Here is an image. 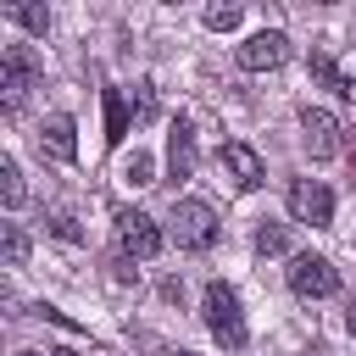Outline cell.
Wrapping results in <instances>:
<instances>
[{
    "instance_id": "cell-7",
    "label": "cell",
    "mask_w": 356,
    "mask_h": 356,
    "mask_svg": "<svg viewBox=\"0 0 356 356\" xmlns=\"http://www.w3.org/2000/svg\"><path fill=\"white\" fill-rule=\"evenodd\" d=\"M117 245H122V256L150 261V256L161 250V228H156V217H145V211H117Z\"/></svg>"
},
{
    "instance_id": "cell-5",
    "label": "cell",
    "mask_w": 356,
    "mask_h": 356,
    "mask_svg": "<svg viewBox=\"0 0 356 356\" xmlns=\"http://www.w3.org/2000/svg\"><path fill=\"white\" fill-rule=\"evenodd\" d=\"M234 61H239L245 72H273V67H284V61H289V33H278V28L250 33V39L234 50Z\"/></svg>"
},
{
    "instance_id": "cell-19",
    "label": "cell",
    "mask_w": 356,
    "mask_h": 356,
    "mask_svg": "<svg viewBox=\"0 0 356 356\" xmlns=\"http://www.w3.org/2000/svg\"><path fill=\"white\" fill-rule=\"evenodd\" d=\"M206 28H217V33L239 28V6H206Z\"/></svg>"
},
{
    "instance_id": "cell-18",
    "label": "cell",
    "mask_w": 356,
    "mask_h": 356,
    "mask_svg": "<svg viewBox=\"0 0 356 356\" xmlns=\"http://www.w3.org/2000/svg\"><path fill=\"white\" fill-rule=\"evenodd\" d=\"M150 172H156V161H150V150H134V156L122 161V178H128V184H156Z\"/></svg>"
},
{
    "instance_id": "cell-12",
    "label": "cell",
    "mask_w": 356,
    "mask_h": 356,
    "mask_svg": "<svg viewBox=\"0 0 356 356\" xmlns=\"http://www.w3.org/2000/svg\"><path fill=\"white\" fill-rule=\"evenodd\" d=\"M0 200H6V211H17V206L28 200V184H22V167H17L11 156H0Z\"/></svg>"
},
{
    "instance_id": "cell-23",
    "label": "cell",
    "mask_w": 356,
    "mask_h": 356,
    "mask_svg": "<svg viewBox=\"0 0 356 356\" xmlns=\"http://www.w3.org/2000/svg\"><path fill=\"white\" fill-rule=\"evenodd\" d=\"M172 356H200V350H172Z\"/></svg>"
},
{
    "instance_id": "cell-20",
    "label": "cell",
    "mask_w": 356,
    "mask_h": 356,
    "mask_svg": "<svg viewBox=\"0 0 356 356\" xmlns=\"http://www.w3.org/2000/svg\"><path fill=\"white\" fill-rule=\"evenodd\" d=\"M50 234H56V239H67V245H78V239H83V228H78L67 211H56V217H50Z\"/></svg>"
},
{
    "instance_id": "cell-21",
    "label": "cell",
    "mask_w": 356,
    "mask_h": 356,
    "mask_svg": "<svg viewBox=\"0 0 356 356\" xmlns=\"http://www.w3.org/2000/svg\"><path fill=\"white\" fill-rule=\"evenodd\" d=\"M345 328H350V334H356V300H350V306H345Z\"/></svg>"
},
{
    "instance_id": "cell-4",
    "label": "cell",
    "mask_w": 356,
    "mask_h": 356,
    "mask_svg": "<svg viewBox=\"0 0 356 356\" xmlns=\"http://www.w3.org/2000/svg\"><path fill=\"white\" fill-rule=\"evenodd\" d=\"M289 289H295L300 300H328V295L339 289V273H334V261H328V256L300 250V256L289 261Z\"/></svg>"
},
{
    "instance_id": "cell-13",
    "label": "cell",
    "mask_w": 356,
    "mask_h": 356,
    "mask_svg": "<svg viewBox=\"0 0 356 356\" xmlns=\"http://www.w3.org/2000/svg\"><path fill=\"white\" fill-rule=\"evenodd\" d=\"M6 17H11L17 28H28V33H39V39L50 33V11H44V6H6Z\"/></svg>"
},
{
    "instance_id": "cell-2",
    "label": "cell",
    "mask_w": 356,
    "mask_h": 356,
    "mask_svg": "<svg viewBox=\"0 0 356 356\" xmlns=\"http://www.w3.org/2000/svg\"><path fill=\"white\" fill-rule=\"evenodd\" d=\"M33 78H39L33 50H28V44H6V50H0V100H6V111H17V106L28 100Z\"/></svg>"
},
{
    "instance_id": "cell-14",
    "label": "cell",
    "mask_w": 356,
    "mask_h": 356,
    "mask_svg": "<svg viewBox=\"0 0 356 356\" xmlns=\"http://www.w3.org/2000/svg\"><path fill=\"white\" fill-rule=\"evenodd\" d=\"M122 134H128V106H122L117 89H106V139L122 145Z\"/></svg>"
},
{
    "instance_id": "cell-8",
    "label": "cell",
    "mask_w": 356,
    "mask_h": 356,
    "mask_svg": "<svg viewBox=\"0 0 356 356\" xmlns=\"http://www.w3.org/2000/svg\"><path fill=\"white\" fill-rule=\"evenodd\" d=\"M300 145H306L317 161L339 156V117L323 111V106H306V111H300Z\"/></svg>"
},
{
    "instance_id": "cell-15",
    "label": "cell",
    "mask_w": 356,
    "mask_h": 356,
    "mask_svg": "<svg viewBox=\"0 0 356 356\" xmlns=\"http://www.w3.org/2000/svg\"><path fill=\"white\" fill-rule=\"evenodd\" d=\"M256 250H261V256H284V250H289V228H284V222H261V228H256Z\"/></svg>"
},
{
    "instance_id": "cell-9",
    "label": "cell",
    "mask_w": 356,
    "mask_h": 356,
    "mask_svg": "<svg viewBox=\"0 0 356 356\" xmlns=\"http://www.w3.org/2000/svg\"><path fill=\"white\" fill-rule=\"evenodd\" d=\"M222 167H228V178H234L239 189H261V184H267V167H261V156H256L245 139H228V145H222Z\"/></svg>"
},
{
    "instance_id": "cell-11",
    "label": "cell",
    "mask_w": 356,
    "mask_h": 356,
    "mask_svg": "<svg viewBox=\"0 0 356 356\" xmlns=\"http://www.w3.org/2000/svg\"><path fill=\"white\" fill-rule=\"evenodd\" d=\"M195 161H200V150H195V128H189V122H172V134H167V172H172V178H189Z\"/></svg>"
},
{
    "instance_id": "cell-3",
    "label": "cell",
    "mask_w": 356,
    "mask_h": 356,
    "mask_svg": "<svg viewBox=\"0 0 356 356\" xmlns=\"http://www.w3.org/2000/svg\"><path fill=\"white\" fill-rule=\"evenodd\" d=\"M172 239L184 250H211L217 245V211L206 200H178L172 206Z\"/></svg>"
},
{
    "instance_id": "cell-10",
    "label": "cell",
    "mask_w": 356,
    "mask_h": 356,
    "mask_svg": "<svg viewBox=\"0 0 356 356\" xmlns=\"http://www.w3.org/2000/svg\"><path fill=\"white\" fill-rule=\"evenodd\" d=\"M39 150H44V156H56V161H72V156H78L72 117H61V111H56V117H44V122H39Z\"/></svg>"
},
{
    "instance_id": "cell-6",
    "label": "cell",
    "mask_w": 356,
    "mask_h": 356,
    "mask_svg": "<svg viewBox=\"0 0 356 356\" xmlns=\"http://www.w3.org/2000/svg\"><path fill=\"white\" fill-rule=\"evenodd\" d=\"M289 217L306 222V228H328L334 222V195L317 178H295L289 184Z\"/></svg>"
},
{
    "instance_id": "cell-16",
    "label": "cell",
    "mask_w": 356,
    "mask_h": 356,
    "mask_svg": "<svg viewBox=\"0 0 356 356\" xmlns=\"http://www.w3.org/2000/svg\"><path fill=\"white\" fill-rule=\"evenodd\" d=\"M312 72H317V78H323V83H328L334 95H356V89H350V83L339 78V67H334V61H328L323 50H312Z\"/></svg>"
},
{
    "instance_id": "cell-17",
    "label": "cell",
    "mask_w": 356,
    "mask_h": 356,
    "mask_svg": "<svg viewBox=\"0 0 356 356\" xmlns=\"http://www.w3.org/2000/svg\"><path fill=\"white\" fill-rule=\"evenodd\" d=\"M0 239H6V267H22V261H28V234H22L17 222H6Z\"/></svg>"
},
{
    "instance_id": "cell-22",
    "label": "cell",
    "mask_w": 356,
    "mask_h": 356,
    "mask_svg": "<svg viewBox=\"0 0 356 356\" xmlns=\"http://www.w3.org/2000/svg\"><path fill=\"white\" fill-rule=\"evenodd\" d=\"M17 356H72V350H17Z\"/></svg>"
},
{
    "instance_id": "cell-1",
    "label": "cell",
    "mask_w": 356,
    "mask_h": 356,
    "mask_svg": "<svg viewBox=\"0 0 356 356\" xmlns=\"http://www.w3.org/2000/svg\"><path fill=\"white\" fill-rule=\"evenodd\" d=\"M200 312H206V328H211L228 350H239V345H245V312H239V295H234L222 278H217V284H206Z\"/></svg>"
}]
</instances>
